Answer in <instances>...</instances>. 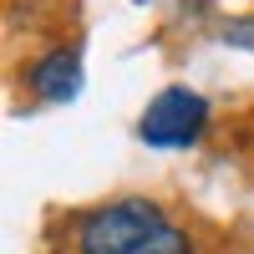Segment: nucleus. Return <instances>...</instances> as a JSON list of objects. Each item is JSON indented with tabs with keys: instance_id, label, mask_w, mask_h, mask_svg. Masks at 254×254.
Returning a JSON list of instances; mask_svg holds the SVG:
<instances>
[{
	"instance_id": "obj_1",
	"label": "nucleus",
	"mask_w": 254,
	"mask_h": 254,
	"mask_svg": "<svg viewBox=\"0 0 254 254\" xmlns=\"http://www.w3.org/2000/svg\"><path fill=\"white\" fill-rule=\"evenodd\" d=\"M163 208L153 198H117L92 208L76 224V254H132L153 229H163Z\"/></svg>"
},
{
	"instance_id": "obj_3",
	"label": "nucleus",
	"mask_w": 254,
	"mask_h": 254,
	"mask_svg": "<svg viewBox=\"0 0 254 254\" xmlns=\"http://www.w3.org/2000/svg\"><path fill=\"white\" fill-rule=\"evenodd\" d=\"M31 92H36L41 102H71V97L81 92V56H76L71 46L46 51V56L31 66Z\"/></svg>"
},
{
	"instance_id": "obj_2",
	"label": "nucleus",
	"mask_w": 254,
	"mask_h": 254,
	"mask_svg": "<svg viewBox=\"0 0 254 254\" xmlns=\"http://www.w3.org/2000/svg\"><path fill=\"white\" fill-rule=\"evenodd\" d=\"M208 127V102L193 87H163L137 117V137L147 147H193Z\"/></svg>"
},
{
	"instance_id": "obj_4",
	"label": "nucleus",
	"mask_w": 254,
	"mask_h": 254,
	"mask_svg": "<svg viewBox=\"0 0 254 254\" xmlns=\"http://www.w3.org/2000/svg\"><path fill=\"white\" fill-rule=\"evenodd\" d=\"M132 254H193V239L183 234V229H173V224H163V229H153Z\"/></svg>"
}]
</instances>
